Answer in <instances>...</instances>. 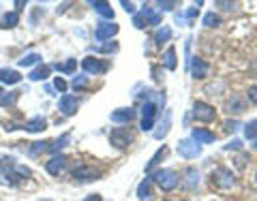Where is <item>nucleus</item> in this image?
<instances>
[{"instance_id":"f257e3e1","label":"nucleus","mask_w":257,"mask_h":201,"mask_svg":"<svg viewBox=\"0 0 257 201\" xmlns=\"http://www.w3.org/2000/svg\"><path fill=\"white\" fill-rule=\"evenodd\" d=\"M152 180H155L163 190H174L178 186V173L174 169H159V171H155V175H152Z\"/></svg>"},{"instance_id":"f03ea898","label":"nucleus","mask_w":257,"mask_h":201,"mask_svg":"<svg viewBox=\"0 0 257 201\" xmlns=\"http://www.w3.org/2000/svg\"><path fill=\"white\" fill-rule=\"evenodd\" d=\"M82 69L86 71L88 75H103V73H107L109 64L105 60H99V58H92V56H86V58L82 60Z\"/></svg>"},{"instance_id":"7ed1b4c3","label":"nucleus","mask_w":257,"mask_h":201,"mask_svg":"<svg viewBox=\"0 0 257 201\" xmlns=\"http://www.w3.org/2000/svg\"><path fill=\"white\" fill-rule=\"evenodd\" d=\"M131 141H133V135H131L128 128H114V131L109 133V143L114 148H118V150L128 148V143Z\"/></svg>"},{"instance_id":"20e7f679","label":"nucleus","mask_w":257,"mask_h":201,"mask_svg":"<svg viewBox=\"0 0 257 201\" xmlns=\"http://www.w3.org/2000/svg\"><path fill=\"white\" fill-rule=\"evenodd\" d=\"M118 30H120V26L114 22H99L96 24V30H94V39L96 41H107V39L118 35Z\"/></svg>"},{"instance_id":"39448f33","label":"nucleus","mask_w":257,"mask_h":201,"mask_svg":"<svg viewBox=\"0 0 257 201\" xmlns=\"http://www.w3.org/2000/svg\"><path fill=\"white\" fill-rule=\"evenodd\" d=\"M101 175H103L101 169H94V167H90V165H79L73 171V180L75 182H92L96 178H101Z\"/></svg>"},{"instance_id":"423d86ee","label":"nucleus","mask_w":257,"mask_h":201,"mask_svg":"<svg viewBox=\"0 0 257 201\" xmlns=\"http://www.w3.org/2000/svg\"><path fill=\"white\" fill-rule=\"evenodd\" d=\"M212 182H216L221 188H229L234 186V173H231V169H227V167H216V169L212 171Z\"/></svg>"},{"instance_id":"0eeeda50","label":"nucleus","mask_w":257,"mask_h":201,"mask_svg":"<svg viewBox=\"0 0 257 201\" xmlns=\"http://www.w3.org/2000/svg\"><path fill=\"white\" fill-rule=\"evenodd\" d=\"M193 116H195L197 120H202V122H212V120L216 118V111H214L212 105H208V103L197 101L195 105H193Z\"/></svg>"},{"instance_id":"6e6552de","label":"nucleus","mask_w":257,"mask_h":201,"mask_svg":"<svg viewBox=\"0 0 257 201\" xmlns=\"http://www.w3.org/2000/svg\"><path fill=\"white\" fill-rule=\"evenodd\" d=\"M199 152H202V146H199L197 141H193V139L178 141V154L182 158H195V156H199Z\"/></svg>"},{"instance_id":"1a4fd4ad","label":"nucleus","mask_w":257,"mask_h":201,"mask_svg":"<svg viewBox=\"0 0 257 201\" xmlns=\"http://www.w3.org/2000/svg\"><path fill=\"white\" fill-rule=\"evenodd\" d=\"M67 163H69V158L64 154H56L45 163V171L50 175H60L64 169H67Z\"/></svg>"},{"instance_id":"9d476101","label":"nucleus","mask_w":257,"mask_h":201,"mask_svg":"<svg viewBox=\"0 0 257 201\" xmlns=\"http://www.w3.org/2000/svg\"><path fill=\"white\" fill-rule=\"evenodd\" d=\"M135 116H138V111H135L133 107H120L116 111H111L109 114V120L111 122H116V124H128V122H133Z\"/></svg>"},{"instance_id":"9b49d317","label":"nucleus","mask_w":257,"mask_h":201,"mask_svg":"<svg viewBox=\"0 0 257 201\" xmlns=\"http://www.w3.org/2000/svg\"><path fill=\"white\" fill-rule=\"evenodd\" d=\"M58 109L62 111L64 116H75L77 109H79V103H77L75 96L64 94V96H60V101H58Z\"/></svg>"},{"instance_id":"f8f14e48","label":"nucleus","mask_w":257,"mask_h":201,"mask_svg":"<svg viewBox=\"0 0 257 201\" xmlns=\"http://www.w3.org/2000/svg\"><path fill=\"white\" fill-rule=\"evenodd\" d=\"M20 82H22L20 71H15V69H0V84L15 86V84H20Z\"/></svg>"},{"instance_id":"ddd939ff","label":"nucleus","mask_w":257,"mask_h":201,"mask_svg":"<svg viewBox=\"0 0 257 201\" xmlns=\"http://www.w3.org/2000/svg\"><path fill=\"white\" fill-rule=\"evenodd\" d=\"M22 128H24V131H28V133H41V131H45V128H47V122H45V118L37 116V118L26 120Z\"/></svg>"},{"instance_id":"4468645a","label":"nucleus","mask_w":257,"mask_h":201,"mask_svg":"<svg viewBox=\"0 0 257 201\" xmlns=\"http://www.w3.org/2000/svg\"><path fill=\"white\" fill-rule=\"evenodd\" d=\"M191 75L195 79H204L208 75V64L202 58H193L191 60Z\"/></svg>"},{"instance_id":"2eb2a0df","label":"nucleus","mask_w":257,"mask_h":201,"mask_svg":"<svg viewBox=\"0 0 257 201\" xmlns=\"http://www.w3.org/2000/svg\"><path fill=\"white\" fill-rule=\"evenodd\" d=\"M225 109L229 111V114H242V111L246 109V103H244V99L242 96H231V99L225 103Z\"/></svg>"},{"instance_id":"dca6fc26","label":"nucleus","mask_w":257,"mask_h":201,"mask_svg":"<svg viewBox=\"0 0 257 201\" xmlns=\"http://www.w3.org/2000/svg\"><path fill=\"white\" fill-rule=\"evenodd\" d=\"M191 139L197 141V143H212L216 137H214V133L206 131V128H193V131H191Z\"/></svg>"},{"instance_id":"f3484780","label":"nucleus","mask_w":257,"mask_h":201,"mask_svg":"<svg viewBox=\"0 0 257 201\" xmlns=\"http://www.w3.org/2000/svg\"><path fill=\"white\" fill-rule=\"evenodd\" d=\"M90 7L101 15V18H107V20H111L114 18V9H111V5L109 3H101V0H92L90 3Z\"/></svg>"},{"instance_id":"a211bd4d","label":"nucleus","mask_w":257,"mask_h":201,"mask_svg":"<svg viewBox=\"0 0 257 201\" xmlns=\"http://www.w3.org/2000/svg\"><path fill=\"white\" fill-rule=\"evenodd\" d=\"M50 73H52V67H47V64H39L37 69H32V71H30L28 79H30V82H41V79H47V77H50Z\"/></svg>"},{"instance_id":"6ab92c4d","label":"nucleus","mask_w":257,"mask_h":201,"mask_svg":"<svg viewBox=\"0 0 257 201\" xmlns=\"http://www.w3.org/2000/svg\"><path fill=\"white\" fill-rule=\"evenodd\" d=\"M197 184H199V171L195 167H187V169H184V186L197 188Z\"/></svg>"},{"instance_id":"aec40b11","label":"nucleus","mask_w":257,"mask_h":201,"mask_svg":"<svg viewBox=\"0 0 257 201\" xmlns=\"http://www.w3.org/2000/svg\"><path fill=\"white\" fill-rule=\"evenodd\" d=\"M142 18L146 20V26H159V24H161V15L152 11L148 5H144V9H142Z\"/></svg>"},{"instance_id":"412c9836","label":"nucleus","mask_w":257,"mask_h":201,"mask_svg":"<svg viewBox=\"0 0 257 201\" xmlns=\"http://www.w3.org/2000/svg\"><path fill=\"white\" fill-rule=\"evenodd\" d=\"M170 126H172V114L165 111V120L159 124V131H155V139H163L167 135V131H170Z\"/></svg>"},{"instance_id":"4be33fe9","label":"nucleus","mask_w":257,"mask_h":201,"mask_svg":"<svg viewBox=\"0 0 257 201\" xmlns=\"http://www.w3.org/2000/svg\"><path fill=\"white\" fill-rule=\"evenodd\" d=\"M0 24H3V28H15V26L20 24V15H18V11L5 13L3 18H0Z\"/></svg>"},{"instance_id":"5701e85b","label":"nucleus","mask_w":257,"mask_h":201,"mask_svg":"<svg viewBox=\"0 0 257 201\" xmlns=\"http://www.w3.org/2000/svg\"><path fill=\"white\" fill-rule=\"evenodd\" d=\"M163 64H165V69H170V71H176V67H178V60H176V50H174V47H167V52L163 56Z\"/></svg>"},{"instance_id":"b1692460","label":"nucleus","mask_w":257,"mask_h":201,"mask_svg":"<svg viewBox=\"0 0 257 201\" xmlns=\"http://www.w3.org/2000/svg\"><path fill=\"white\" fill-rule=\"evenodd\" d=\"M170 37H172L170 26H161V28H157V32H155V43H157V45H163V43L170 41Z\"/></svg>"},{"instance_id":"393cba45","label":"nucleus","mask_w":257,"mask_h":201,"mask_svg":"<svg viewBox=\"0 0 257 201\" xmlns=\"http://www.w3.org/2000/svg\"><path fill=\"white\" fill-rule=\"evenodd\" d=\"M167 152H170V150H167V146H163V148H159V150H157V154H155V156H152V158L148 160V163H146V171H150V169H155V167L159 165V160L167 156Z\"/></svg>"},{"instance_id":"a878e982","label":"nucleus","mask_w":257,"mask_h":201,"mask_svg":"<svg viewBox=\"0 0 257 201\" xmlns=\"http://www.w3.org/2000/svg\"><path fill=\"white\" fill-rule=\"evenodd\" d=\"M75 67H77V60H73V58H69L67 62H58V64H54L52 69H56V71H60V73H73L75 71Z\"/></svg>"},{"instance_id":"bb28decb","label":"nucleus","mask_w":257,"mask_h":201,"mask_svg":"<svg viewBox=\"0 0 257 201\" xmlns=\"http://www.w3.org/2000/svg\"><path fill=\"white\" fill-rule=\"evenodd\" d=\"M69 141H71V135H69V133H64L60 139H56L54 143H50V146H47V150H50V152H60Z\"/></svg>"},{"instance_id":"cd10ccee","label":"nucleus","mask_w":257,"mask_h":201,"mask_svg":"<svg viewBox=\"0 0 257 201\" xmlns=\"http://www.w3.org/2000/svg\"><path fill=\"white\" fill-rule=\"evenodd\" d=\"M39 60H41V56L39 54H26L22 56V58L18 60L20 67H35V64H39Z\"/></svg>"},{"instance_id":"c85d7f7f","label":"nucleus","mask_w":257,"mask_h":201,"mask_svg":"<svg viewBox=\"0 0 257 201\" xmlns=\"http://www.w3.org/2000/svg\"><path fill=\"white\" fill-rule=\"evenodd\" d=\"M150 182H152V180H148V178H146V180H144V182L140 184V186H138V199H142V201H144V199H150V195H152V190H150Z\"/></svg>"},{"instance_id":"c756f323","label":"nucleus","mask_w":257,"mask_h":201,"mask_svg":"<svg viewBox=\"0 0 257 201\" xmlns=\"http://www.w3.org/2000/svg\"><path fill=\"white\" fill-rule=\"evenodd\" d=\"M142 114H144V120H152V118H155V114H157V105L152 101H144Z\"/></svg>"},{"instance_id":"7c9ffc66","label":"nucleus","mask_w":257,"mask_h":201,"mask_svg":"<svg viewBox=\"0 0 257 201\" xmlns=\"http://www.w3.org/2000/svg\"><path fill=\"white\" fill-rule=\"evenodd\" d=\"M244 137L246 139H257V120H251V122L244 126Z\"/></svg>"},{"instance_id":"2f4dec72","label":"nucleus","mask_w":257,"mask_h":201,"mask_svg":"<svg viewBox=\"0 0 257 201\" xmlns=\"http://www.w3.org/2000/svg\"><path fill=\"white\" fill-rule=\"evenodd\" d=\"M219 24H221L219 15H214V13H206V15H204V26H206V28H216Z\"/></svg>"},{"instance_id":"473e14b6","label":"nucleus","mask_w":257,"mask_h":201,"mask_svg":"<svg viewBox=\"0 0 257 201\" xmlns=\"http://www.w3.org/2000/svg\"><path fill=\"white\" fill-rule=\"evenodd\" d=\"M71 88H73V90H84V88H88V77H86V75L73 77V82H71Z\"/></svg>"},{"instance_id":"72a5a7b5","label":"nucleus","mask_w":257,"mask_h":201,"mask_svg":"<svg viewBox=\"0 0 257 201\" xmlns=\"http://www.w3.org/2000/svg\"><path fill=\"white\" fill-rule=\"evenodd\" d=\"M20 94H22V92H18V90H15V92H9L7 96H3V99H0V105H13V103L20 99Z\"/></svg>"},{"instance_id":"f704fd0d","label":"nucleus","mask_w":257,"mask_h":201,"mask_svg":"<svg viewBox=\"0 0 257 201\" xmlns=\"http://www.w3.org/2000/svg\"><path fill=\"white\" fill-rule=\"evenodd\" d=\"M32 146H35V148H30L28 154H30V156H37L41 150H47V146H50V143H47V141H37V143H32Z\"/></svg>"},{"instance_id":"c9c22d12","label":"nucleus","mask_w":257,"mask_h":201,"mask_svg":"<svg viewBox=\"0 0 257 201\" xmlns=\"http://www.w3.org/2000/svg\"><path fill=\"white\" fill-rule=\"evenodd\" d=\"M99 52H103V54H114V52H118V43L116 41H109L105 45H101Z\"/></svg>"},{"instance_id":"e433bc0d","label":"nucleus","mask_w":257,"mask_h":201,"mask_svg":"<svg viewBox=\"0 0 257 201\" xmlns=\"http://www.w3.org/2000/svg\"><path fill=\"white\" fill-rule=\"evenodd\" d=\"M54 86H56V90H58V92H62V94L67 92V88H69V84L64 82L62 77H56V79H54Z\"/></svg>"},{"instance_id":"4c0bfd02","label":"nucleus","mask_w":257,"mask_h":201,"mask_svg":"<svg viewBox=\"0 0 257 201\" xmlns=\"http://www.w3.org/2000/svg\"><path fill=\"white\" fill-rule=\"evenodd\" d=\"M150 71H152V79H155V82H163V67H157L155 64Z\"/></svg>"},{"instance_id":"58836bf2","label":"nucleus","mask_w":257,"mask_h":201,"mask_svg":"<svg viewBox=\"0 0 257 201\" xmlns=\"http://www.w3.org/2000/svg\"><path fill=\"white\" fill-rule=\"evenodd\" d=\"M133 26L138 30H144V28H146V20H144L142 15H133Z\"/></svg>"},{"instance_id":"ea45409f","label":"nucleus","mask_w":257,"mask_h":201,"mask_svg":"<svg viewBox=\"0 0 257 201\" xmlns=\"http://www.w3.org/2000/svg\"><path fill=\"white\" fill-rule=\"evenodd\" d=\"M246 96H248V101H251V103H255V105H257V84H255V86H251V88H248Z\"/></svg>"},{"instance_id":"a19ab883","label":"nucleus","mask_w":257,"mask_h":201,"mask_svg":"<svg viewBox=\"0 0 257 201\" xmlns=\"http://www.w3.org/2000/svg\"><path fill=\"white\" fill-rule=\"evenodd\" d=\"M159 7H161V9H163V11H172L174 7H178V3H172V0H165V3H163V0H161Z\"/></svg>"},{"instance_id":"79ce46f5","label":"nucleus","mask_w":257,"mask_h":201,"mask_svg":"<svg viewBox=\"0 0 257 201\" xmlns=\"http://www.w3.org/2000/svg\"><path fill=\"white\" fill-rule=\"evenodd\" d=\"M214 5L221 7V9H225V11H231V9H234V3H227V0H216Z\"/></svg>"},{"instance_id":"37998d69","label":"nucleus","mask_w":257,"mask_h":201,"mask_svg":"<svg viewBox=\"0 0 257 201\" xmlns=\"http://www.w3.org/2000/svg\"><path fill=\"white\" fill-rule=\"evenodd\" d=\"M240 146H242V141H240V139H234V141H229L227 146H225V150H240Z\"/></svg>"},{"instance_id":"c03bdc74","label":"nucleus","mask_w":257,"mask_h":201,"mask_svg":"<svg viewBox=\"0 0 257 201\" xmlns=\"http://www.w3.org/2000/svg\"><path fill=\"white\" fill-rule=\"evenodd\" d=\"M225 128H227V131H231V133H234V131H238V128H240V124L236 122V120H229V122L225 124Z\"/></svg>"},{"instance_id":"a18cd8bd","label":"nucleus","mask_w":257,"mask_h":201,"mask_svg":"<svg viewBox=\"0 0 257 201\" xmlns=\"http://www.w3.org/2000/svg\"><path fill=\"white\" fill-rule=\"evenodd\" d=\"M195 15H197V9H189V11H187V22H189V26H191L193 22H195Z\"/></svg>"},{"instance_id":"49530a36","label":"nucleus","mask_w":257,"mask_h":201,"mask_svg":"<svg viewBox=\"0 0 257 201\" xmlns=\"http://www.w3.org/2000/svg\"><path fill=\"white\" fill-rule=\"evenodd\" d=\"M120 5L124 7V11H126V13H135V5H133V3H126V0H122Z\"/></svg>"},{"instance_id":"de8ad7c7","label":"nucleus","mask_w":257,"mask_h":201,"mask_svg":"<svg viewBox=\"0 0 257 201\" xmlns=\"http://www.w3.org/2000/svg\"><path fill=\"white\" fill-rule=\"evenodd\" d=\"M152 124H155V120H142V131H150Z\"/></svg>"},{"instance_id":"09e8293b","label":"nucleus","mask_w":257,"mask_h":201,"mask_svg":"<svg viewBox=\"0 0 257 201\" xmlns=\"http://www.w3.org/2000/svg\"><path fill=\"white\" fill-rule=\"evenodd\" d=\"M84 201H103V199H101V195H96V192H94V195H88Z\"/></svg>"},{"instance_id":"8fccbe9b","label":"nucleus","mask_w":257,"mask_h":201,"mask_svg":"<svg viewBox=\"0 0 257 201\" xmlns=\"http://www.w3.org/2000/svg\"><path fill=\"white\" fill-rule=\"evenodd\" d=\"M69 5H71V3H64V5H60L58 9H56V13H58V15H60V13H64V11H67V7H69Z\"/></svg>"},{"instance_id":"3c124183","label":"nucleus","mask_w":257,"mask_h":201,"mask_svg":"<svg viewBox=\"0 0 257 201\" xmlns=\"http://www.w3.org/2000/svg\"><path fill=\"white\" fill-rule=\"evenodd\" d=\"M15 7H18V9H22V7H26V0H18V3H15Z\"/></svg>"},{"instance_id":"603ef678","label":"nucleus","mask_w":257,"mask_h":201,"mask_svg":"<svg viewBox=\"0 0 257 201\" xmlns=\"http://www.w3.org/2000/svg\"><path fill=\"white\" fill-rule=\"evenodd\" d=\"M3 94H5V90H3V86H0V99H3Z\"/></svg>"},{"instance_id":"864d4df0","label":"nucleus","mask_w":257,"mask_h":201,"mask_svg":"<svg viewBox=\"0 0 257 201\" xmlns=\"http://www.w3.org/2000/svg\"><path fill=\"white\" fill-rule=\"evenodd\" d=\"M253 148H255V152H257V141H255V143H253Z\"/></svg>"},{"instance_id":"5fc2aeb1","label":"nucleus","mask_w":257,"mask_h":201,"mask_svg":"<svg viewBox=\"0 0 257 201\" xmlns=\"http://www.w3.org/2000/svg\"><path fill=\"white\" fill-rule=\"evenodd\" d=\"M41 201H50V199H41Z\"/></svg>"},{"instance_id":"6e6d98bb","label":"nucleus","mask_w":257,"mask_h":201,"mask_svg":"<svg viewBox=\"0 0 257 201\" xmlns=\"http://www.w3.org/2000/svg\"><path fill=\"white\" fill-rule=\"evenodd\" d=\"M255 180H257V171H255Z\"/></svg>"}]
</instances>
